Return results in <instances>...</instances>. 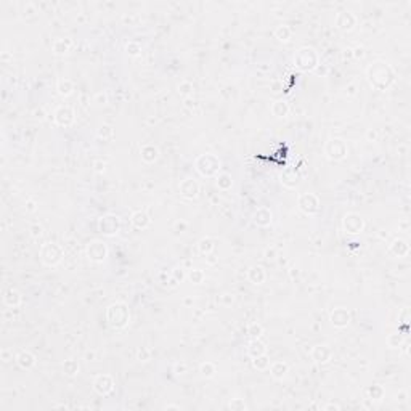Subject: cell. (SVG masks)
Listing matches in <instances>:
<instances>
[{"instance_id":"obj_2","label":"cell","mask_w":411,"mask_h":411,"mask_svg":"<svg viewBox=\"0 0 411 411\" xmlns=\"http://www.w3.org/2000/svg\"><path fill=\"white\" fill-rule=\"evenodd\" d=\"M106 321L113 329H125L130 323V309L122 300L113 302L106 309Z\"/></svg>"},{"instance_id":"obj_51","label":"cell","mask_w":411,"mask_h":411,"mask_svg":"<svg viewBox=\"0 0 411 411\" xmlns=\"http://www.w3.org/2000/svg\"><path fill=\"white\" fill-rule=\"evenodd\" d=\"M366 137H368L369 142H376V140H378V132L373 130V129H369L368 134H366Z\"/></svg>"},{"instance_id":"obj_18","label":"cell","mask_w":411,"mask_h":411,"mask_svg":"<svg viewBox=\"0 0 411 411\" xmlns=\"http://www.w3.org/2000/svg\"><path fill=\"white\" fill-rule=\"evenodd\" d=\"M15 362H16V364H18L21 369H26V371H29V369H32L34 366H36L37 357L34 355L32 352H29V350H20L18 354H16V357H15Z\"/></svg>"},{"instance_id":"obj_9","label":"cell","mask_w":411,"mask_h":411,"mask_svg":"<svg viewBox=\"0 0 411 411\" xmlns=\"http://www.w3.org/2000/svg\"><path fill=\"white\" fill-rule=\"evenodd\" d=\"M85 254H87V257H89V260H92V262L103 264L106 260V257H108V246L101 240H94V241H90L89 244H87Z\"/></svg>"},{"instance_id":"obj_44","label":"cell","mask_w":411,"mask_h":411,"mask_svg":"<svg viewBox=\"0 0 411 411\" xmlns=\"http://www.w3.org/2000/svg\"><path fill=\"white\" fill-rule=\"evenodd\" d=\"M151 355H153V352L149 350L148 347H142V349H138V352H137V357L140 362H149L151 360Z\"/></svg>"},{"instance_id":"obj_11","label":"cell","mask_w":411,"mask_h":411,"mask_svg":"<svg viewBox=\"0 0 411 411\" xmlns=\"http://www.w3.org/2000/svg\"><path fill=\"white\" fill-rule=\"evenodd\" d=\"M53 121L58 127H71L74 122H76V111L68 106V105H61L55 109L53 113Z\"/></svg>"},{"instance_id":"obj_52","label":"cell","mask_w":411,"mask_h":411,"mask_svg":"<svg viewBox=\"0 0 411 411\" xmlns=\"http://www.w3.org/2000/svg\"><path fill=\"white\" fill-rule=\"evenodd\" d=\"M397 400L398 402H405V400H408V392L407 390H400V393L397 395Z\"/></svg>"},{"instance_id":"obj_45","label":"cell","mask_w":411,"mask_h":411,"mask_svg":"<svg viewBox=\"0 0 411 411\" xmlns=\"http://www.w3.org/2000/svg\"><path fill=\"white\" fill-rule=\"evenodd\" d=\"M170 276H172L177 283H182V281L185 280V273L182 271V268H173V270L170 271Z\"/></svg>"},{"instance_id":"obj_40","label":"cell","mask_w":411,"mask_h":411,"mask_svg":"<svg viewBox=\"0 0 411 411\" xmlns=\"http://www.w3.org/2000/svg\"><path fill=\"white\" fill-rule=\"evenodd\" d=\"M97 135L103 138V140H111V138L114 137V129L111 125H108V124H103L98 127V130H97Z\"/></svg>"},{"instance_id":"obj_7","label":"cell","mask_w":411,"mask_h":411,"mask_svg":"<svg viewBox=\"0 0 411 411\" xmlns=\"http://www.w3.org/2000/svg\"><path fill=\"white\" fill-rule=\"evenodd\" d=\"M297 206L305 216H316L321 209V201L315 193H300L297 196Z\"/></svg>"},{"instance_id":"obj_10","label":"cell","mask_w":411,"mask_h":411,"mask_svg":"<svg viewBox=\"0 0 411 411\" xmlns=\"http://www.w3.org/2000/svg\"><path fill=\"white\" fill-rule=\"evenodd\" d=\"M121 230V220L114 214H106V216L100 217L98 220V231L106 236H114L118 235Z\"/></svg>"},{"instance_id":"obj_24","label":"cell","mask_w":411,"mask_h":411,"mask_svg":"<svg viewBox=\"0 0 411 411\" xmlns=\"http://www.w3.org/2000/svg\"><path fill=\"white\" fill-rule=\"evenodd\" d=\"M268 371H270V376L273 379L283 381L288 376V373H289V364L286 362H283V360H278V362L270 363Z\"/></svg>"},{"instance_id":"obj_23","label":"cell","mask_w":411,"mask_h":411,"mask_svg":"<svg viewBox=\"0 0 411 411\" xmlns=\"http://www.w3.org/2000/svg\"><path fill=\"white\" fill-rule=\"evenodd\" d=\"M159 148L156 146V145L153 143H146V145H143V146L140 148V156H142V161L143 163H146V164H153L156 163V161L159 159Z\"/></svg>"},{"instance_id":"obj_49","label":"cell","mask_w":411,"mask_h":411,"mask_svg":"<svg viewBox=\"0 0 411 411\" xmlns=\"http://www.w3.org/2000/svg\"><path fill=\"white\" fill-rule=\"evenodd\" d=\"M188 228V223L185 222V220H180V222H177L175 223V231H180V233H183L185 230Z\"/></svg>"},{"instance_id":"obj_41","label":"cell","mask_w":411,"mask_h":411,"mask_svg":"<svg viewBox=\"0 0 411 411\" xmlns=\"http://www.w3.org/2000/svg\"><path fill=\"white\" fill-rule=\"evenodd\" d=\"M178 94H180L182 97H190V95H193V90H194V87H193V84L190 82V80H182L180 84H178Z\"/></svg>"},{"instance_id":"obj_1","label":"cell","mask_w":411,"mask_h":411,"mask_svg":"<svg viewBox=\"0 0 411 411\" xmlns=\"http://www.w3.org/2000/svg\"><path fill=\"white\" fill-rule=\"evenodd\" d=\"M395 77H397L395 69L387 61L378 60L366 68V79L369 85L376 90H387L395 82Z\"/></svg>"},{"instance_id":"obj_17","label":"cell","mask_w":411,"mask_h":411,"mask_svg":"<svg viewBox=\"0 0 411 411\" xmlns=\"http://www.w3.org/2000/svg\"><path fill=\"white\" fill-rule=\"evenodd\" d=\"M180 194L185 199H196L199 196V183L193 180V178H185V180L180 182Z\"/></svg>"},{"instance_id":"obj_33","label":"cell","mask_w":411,"mask_h":411,"mask_svg":"<svg viewBox=\"0 0 411 411\" xmlns=\"http://www.w3.org/2000/svg\"><path fill=\"white\" fill-rule=\"evenodd\" d=\"M216 180H217V188L222 190V192H228V190L233 187V178H231L230 173L220 172L216 177Z\"/></svg>"},{"instance_id":"obj_21","label":"cell","mask_w":411,"mask_h":411,"mask_svg":"<svg viewBox=\"0 0 411 411\" xmlns=\"http://www.w3.org/2000/svg\"><path fill=\"white\" fill-rule=\"evenodd\" d=\"M130 223L134 225L137 230H145V228H148L149 225H151V217H149V214L146 211L137 209V211L132 212Z\"/></svg>"},{"instance_id":"obj_53","label":"cell","mask_w":411,"mask_h":411,"mask_svg":"<svg viewBox=\"0 0 411 411\" xmlns=\"http://www.w3.org/2000/svg\"><path fill=\"white\" fill-rule=\"evenodd\" d=\"M222 300H223V304H225V305H231V304H233V297H231L230 294H223V296H222Z\"/></svg>"},{"instance_id":"obj_8","label":"cell","mask_w":411,"mask_h":411,"mask_svg":"<svg viewBox=\"0 0 411 411\" xmlns=\"http://www.w3.org/2000/svg\"><path fill=\"white\" fill-rule=\"evenodd\" d=\"M364 218L357 212H347L342 218V228L347 235H360L364 230Z\"/></svg>"},{"instance_id":"obj_27","label":"cell","mask_w":411,"mask_h":411,"mask_svg":"<svg viewBox=\"0 0 411 411\" xmlns=\"http://www.w3.org/2000/svg\"><path fill=\"white\" fill-rule=\"evenodd\" d=\"M21 294L16 291V289L13 288H8V289H5V292H3V304L10 307V309H16V307H20L21 305Z\"/></svg>"},{"instance_id":"obj_47","label":"cell","mask_w":411,"mask_h":411,"mask_svg":"<svg viewBox=\"0 0 411 411\" xmlns=\"http://www.w3.org/2000/svg\"><path fill=\"white\" fill-rule=\"evenodd\" d=\"M106 169V164L103 163V161H94V170L98 173H103Z\"/></svg>"},{"instance_id":"obj_37","label":"cell","mask_w":411,"mask_h":411,"mask_svg":"<svg viewBox=\"0 0 411 411\" xmlns=\"http://www.w3.org/2000/svg\"><path fill=\"white\" fill-rule=\"evenodd\" d=\"M79 362L77 360H74V358H68V360H65V363H63V371H65L68 376H76L79 374Z\"/></svg>"},{"instance_id":"obj_35","label":"cell","mask_w":411,"mask_h":411,"mask_svg":"<svg viewBox=\"0 0 411 411\" xmlns=\"http://www.w3.org/2000/svg\"><path fill=\"white\" fill-rule=\"evenodd\" d=\"M246 333L251 339H260V336L264 334V326L260 325L259 321H252L249 323L247 328H246Z\"/></svg>"},{"instance_id":"obj_34","label":"cell","mask_w":411,"mask_h":411,"mask_svg":"<svg viewBox=\"0 0 411 411\" xmlns=\"http://www.w3.org/2000/svg\"><path fill=\"white\" fill-rule=\"evenodd\" d=\"M252 366L254 369H257V371H268L270 368V358L268 355H260L257 358H252Z\"/></svg>"},{"instance_id":"obj_46","label":"cell","mask_w":411,"mask_h":411,"mask_svg":"<svg viewBox=\"0 0 411 411\" xmlns=\"http://www.w3.org/2000/svg\"><path fill=\"white\" fill-rule=\"evenodd\" d=\"M29 231H31V236L32 238H39V236H42V227L37 223H34L31 225V228H29Z\"/></svg>"},{"instance_id":"obj_36","label":"cell","mask_w":411,"mask_h":411,"mask_svg":"<svg viewBox=\"0 0 411 411\" xmlns=\"http://www.w3.org/2000/svg\"><path fill=\"white\" fill-rule=\"evenodd\" d=\"M199 373L202 378H206V379H211L216 376L217 373V366L214 364L212 362H204V363H201V366H199Z\"/></svg>"},{"instance_id":"obj_4","label":"cell","mask_w":411,"mask_h":411,"mask_svg":"<svg viewBox=\"0 0 411 411\" xmlns=\"http://www.w3.org/2000/svg\"><path fill=\"white\" fill-rule=\"evenodd\" d=\"M194 167L199 175L206 177V178H212V177H217L220 170H222V161H220V158L216 154L206 153V154H201L196 158Z\"/></svg>"},{"instance_id":"obj_20","label":"cell","mask_w":411,"mask_h":411,"mask_svg":"<svg viewBox=\"0 0 411 411\" xmlns=\"http://www.w3.org/2000/svg\"><path fill=\"white\" fill-rule=\"evenodd\" d=\"M74 48V40L69 37H58L51 44V50L56 56H65Z\"/></svg>"},{"instance_id":"obj_50","label":"cell","mask_w":411,"mask_h":411,"mask_svg":"<svg viewBox=\"0 0 411 411\" xmlns=\"http://www.w3.org/2000/svg\"><path fill=\"white\" fill-rule=\"evenodd\" d=\"M342 407H340L339 403H334V402H329V403H326L325 407H323V410L325 411H331V410H340Z\"/></svg>"},{"instance_id":"obj_55","label":"cell","mask_w":411,"mask_h":411,"mask_svg":"<svg viewBox=\"0 0 411 411\" xmlns=\"http://www.w3.org/2000/svg\"><path fill=\"white\" fill-rule=\"evenodd\" d=\"M170 408H175V410H180L182 407H180V405H166V410H170Z\"/></svg>"},{"instance_id":"obj_13","label":"cell","mask_w":411,"mask_h":411,"mask_svg":"<svg viewBox=\"0 0 411 411\" xmlns=\"http://www.w3.org/2000/svg\"><path fill=\"white\" fill-rule=\"evenodd\" d=\"M333 349L328 344H318L314 345L310 350V358L314 360L316 364H326L333 360Z\"/></svg>"},{"instance_id":"obj_31","label":"cell","mask_w":411,"mask_h":411,"mask_svg":"<svg viewBox=\"0 0 411 411\" xmlns=\"http://www.w3.org/2000/svg\"><path fill=\"white\" fill-rule=\"evenodd\" d=\"M273 36H275V39L280 40V42L286 44V42H289V40L292 39V29L289 27L288 24H280V26H276Z\"/></svg>"},{"instance_id":"obj_42","label":"cell","mask_w":411,"mask_h":411,"mask_svg":"<svg viewBox=\"0 0 411 411\" xmlns=\"http://www.w3.org/2000/svg\"><path fill=\"white\" fill-rule=\"evenodd\" d=\"M125 51L129 56H138L142 53V45L138 42H135V40H132V42H129L125 45Z\"/></svg>"},{"instance_id":"obj_19","label":"cell","mask_w":411,"mask_h":411,"mask_svg":"<svg viewBox=\"0 0 411 411\" xmlns=\"http://www.w3.org/2000/svg\"><path fill=\"white\" fill-rule=\"evenodd\" d=\"M387 251H389V254L392 257L403 259L410 254V244L402 238H395L389 244V249H387Z\"/></svg>"},{"instance_id":"obj_12","label":"cell","mask_w":411,"mask_h":411,"mask_svg":"<svg viewBox=\"0 0 411 411\" xmlns=\"http://www.w3.org/2000/svg\"><path fill=\"white\" fill-rule=\"evenodd\" d=\"M114 378L111 374H98L95 376L94 383H92V387H94V390L98 393V395L101 397H106L109 395L113 390H114Z\"/></svg>"},{"instance_id":"obj_15","label":"cell","mask_w":411,"mask_h":411,"mask_svg":"<svg viewBox=\"0 0 411 411\" xmlns=\"http://www.w3.org/2000/svg\"><path fill=\"white\" fill-rule=\"evenodd\" d=\"M350 312L349 309H345V307H336V309L331 312V315H329V321H331V325L338 329H344L350 325Z\"/></svg>"},{"instance_id":"obj_5","label":"cell","mask_w":411,"mask_h":411,"mask_svg":"<svg viewBox=\"0 0 411 411\" xmlns=\"http://www.w3.org/2000/svg\"><path fill=\"white\" fill-rule=\"evenodd\" d=\"M39 257L45 267H56L58 264H61L63 257H65V251H63V247L58 242H44L40 246Z\"/></svg>"},{"instance_id":"obj_54","label":"cell","mask_w":411,"mask_h":411,"mask_svg":"<svg viewBox=\"0 0 411 411\" xmlns=\"http://www.w3.org/2000/svg\"><path fill=\"white\" fill-rule=\"evenodd\" d=\"M364 55L363 48H355V58H362Z\"/></svg>"},{"instance_id":"obj_38","label":"cell","mask_w":411,"mask_h":411,"mask_svg":"<svg viewBox=\"0 0 411 411\" xmlns=\"http://www.w3.org/2000/svg\"><path fill=\"white\" fill-rule=\"evenodd\" d=\"M187 278L193 283V285H201V283H204V280H206V273H204V270H201V268H192L188 271Z\"/></svg>"},{"instance_id":"obj_28","label":"cell","mask_w":411,"mask_h":411,"mask_svg":"<svg viewBox=\"0 0 411 411\" xmlns=\"http://www.w3.org/2000/svg\"><path fill=\"white\" fill-rule=\"evenodd\" d=\"M271 114L275 116L278 119H285L288 118L289 111H291V108H289V103L286 100H275L271 103Z\"/></svg>"},{"instance_id":"obj_6","label":"cell","mask_w":411,"mask_h":411,"mask_svg":"<svg viewBox=\"0 0 411 411\" xmlns=\"http://www.w3.org/2000/svg\"><path fill=\"white\" fill-rule=\"evenodd\" d=\"M325 156L329 161H342L349 154V148L342 138H329L325 143Z\"/></svg>"},{"instance_id":"obj_32","label":"cell","mask_w":411,"mask_h":411,"mask_svg":"<svg viewBox=\"0 0 411 411\" xmlns=\"http://www.w3.org/2000/svg\"><path fill=\"white\" fill-rule=\"evenodd\" d=\"M56 90H58V95L61 97H69L74 92V82L71 79H66L63 77L56 82Z\"/></svg>"},{"instance_id":"obj_26","label":"cell","mask_w":411,"mask_h":411,"mask_svg":"<svg viewBox=\"0 0 411 411\" xmlns=\"http://www.w3.org/2000/svg\"><path fill=\"white\" fill-rule=\"evenodd\" d=\"M247 280L251 281L252 285L260 286V285H264L265 280H267V273H265L264 267H260V265H252V267L247 270Z\"/></svg>"},{"instance_id":"obj_30","label":"cell","mask_w":411,"mask_h":411,"mask_svg":"<svg viewBox=\"0 0 411 411\" xmlns=\"http://www.w3.org/2000/svg\"><path fill=\"white\" fill-rule=\"evenodd\" d=\"M364 393H366V400L369 402H381L384 398V389H383V386H378V384H374V386H369L366 390H364Z\"/></svg>"},{"instance_id":"obj_16","label":"cell","mask_w":411,"mask_h":411,"mask_svg":"<svg viewBox=\"0 0 411 411\" xmlns=\"http://www.w3.org/2000/svg\"><path fill=\"white\" fill-rule=\"evenodd\" d=\"M252 222L257 225V227H268L273 222V212L270 211V207H265V206H260L257 207L256 211L252 214Z\"/></svg>"},{"instance_id":"obj_3","label":"cell","mask_w":411,"mask_h":411,"mask_svg":"<svg viewBox=\"0 0 411 411\" xmlns=\"http://www.w3.org/2000/svg\"><path fill=\"white\" fill-rule=\"evenodd\" d=\"M320 65V55L314 47H300L294 55V66L304 73H314Z\"/></svg>"},{"instance_id":"obj_29","label":"cell","mask_w":411,"mask_h":411,"mask_svg":"<svg viewBox=\"0 0 411 411\" xmlns=\"http://www.w3.org/2000/svg\"><path fill=\"white\" fill-rule=\"evenodd\" d=\"M214 249H216V241L211 236H202L198 241V252L202 254V256H209V254L214 252Z\"/></svg>"},{"instance_id":"obj_48","label":"cell","mask_w":411,"mask_h":411,"mask_svg":"<svg viewBox=\"0 0 411 411\" xmlns=\"http://www.w3.org/2000/svg\"><path fill=\"white\" fill-rule=\"evenodd\" d=\"M2 360H3L5 363H8L10 360H13V354L10 352V349H3V350H2Z\"/></svg>"},{"instance_id":"obj_22","label":"cell","mask_w":411,"mask_h":411,"mask_svg":"<svg viewBox=\"0 0 411 411\" xmlns=\"http://www.w3.org/2000/svg\"><path fill=\"white\" fill-rule=\"evenodd\" d=\"M268 352V347L265 342H262L260 339H251L246 345V354L247 357L251 358H257L260 355H265Z\"/></svg>"},{"instance_id":"obj_25","label":"cell","mask_w":411,"mask_h":411,"mask_svg":"<svg viewBox=\"0 0 411 411\" xmlns=\"http://www.w3.org/2000/svg\"><path fill=\"white\" fill-rule=\"evenodd\" d=\"M280 180L286 188H296L299 185V173L294 167H286V169L281 172Z\"/></svg>"},{"instance_id":"obj_43","label":"cell","mask_w":411,"mask_h":411,"mask_svg":"<svg viewBox=\"0 0 411 411\" xmlns=\"http://www.w3.org/2000/svg\"><path fill=\"white\" fill-rule=\"evenodd\" d=\"M228 407H230V410H233V411H246L247 410V405H246L244 400H242V398H231L230 403H228Z\"/></svg>"},{"instance_id":"obj_14","label":"cell","mask_w":411,"mask_h":411,"mask_svg":"<svg viewBox=\"0 0 411 411\" xmlns=\"http://www.w3.org/2000/svg\"><path fill=\"white\" fill-rule=\"evenodd\" d=\"M334 23H336V27H338L339 31L350 32L352 29L357 26V16L352 13V11H349V10H342V11H339V13L336 15Z\"/></svg>"},{"instance_id":"obj_39","label":"cell","mask_w":411,"mask_h":411,"mask_svg":"<svg viewBox=\"0 0 411 411\" xmlns=\"http://www.w3.org/2000/svg\"><path fill=\"white\" fill-rule=\"evenodd\" d=\"M386 342L390 349H400L402 344L405 342V339H403V336L400 333H392V334L387 336Z\"/></svg>"}]
</instances>
